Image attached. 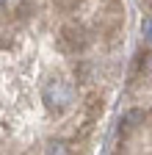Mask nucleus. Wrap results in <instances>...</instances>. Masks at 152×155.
Masks as SVG:
<instances>
[{"mask_svg": "<svg viewBox=\"0 0 152 155\" xmlns=\"http://www.w3.org/2000/svg\"><path fill=\"white\" fill-rule=\"evenodd\" d=\"M42 100L53 114H64L69 111L75 103H78V89H75L72 81H64V78H53V81L44 83L42 89Z\"/></svg>", "mask_w": 152, "mask_h": 155, "instance_id": "obj_1", "label": "nucleus"}, {"mask_svg": "<svg viewBox=\"0 0 152 155\" xmlns=\"http://www.w3.org/2000/svg\"><path fill=\"white\" fill-rule=\"evenodd\" d=\"M89 42H91L89 31L83 25H78V22H66L61 28V33H58V47L64 53H80V50L89 47Z\"/></svg>", "mask_w": 152, "mask_h": 155, "instance_id": "obj_2", "label": "nucleus"}, {"mask_svg": "<svg viewBox=\"0 0 152 155\" xmlns=\"http://www.w3.org/2000/svg\"><path fill=\"white\" fill-rule=\"evenodd\" d=\"M138 122H144V111L141 108H133L130 114H125V119H122V136H127L133 127H138Z\"/></svg>", "mask_w": 152, "mask_h": 155, "instance_id": "obj_3", "label": "nucleus"}, {"mask_svg": "<svg viewBox=\"0 0 152 155\" xmlns=\"http://www.w3.org/2000/svg\"><path fill=\"white\" fill-rule=\"evenodd\" d=\"M136 64H138V69H141L144 75L152 78V53H149V50H147V53H138V61H136Z\"/></svg>", "mask_w": 152, "mask_h": 155, "instance_id": "obj_4", "label": "nucleus"}, {"mask_svg": "<svg viewBox=\"0 0 152 155\" xmlns=\"http://www.w3.org/2000/svg\"><path fill=\"white\" fill-rule=\"evenodd\" d=\"M47 155H72V152H69V147H64V144H50V147H47Z\"/></svg>", "mask_w": 152, "mask_h": 155, "instance_id": "obj_5", "label": "nucleus"}, {"mask_svg": "<svg viewBox=\"0 0 152 155\" xmlns=\"http://www.w3.org/2000/svg\"><path fill=\"white\" fill-rule=\"evenodd\" d=\"M144 33H149V36H152V19H147V22H144Z\"/></svg>", "mask_w": 152, "mask_h": 155, "instance_id": "obj_6", "label": "nucleus"}, {"mask_svg": "<svg viewBox=\"0 0 152 155\" xmlns=\"http://www.w3.org/2000/svg\"><path fill=\"white\" fill-rule=\"evenodd\" d=\"M3 6H6V0H0V14H3Z\"/></svg>", "mask_w": 152, "mask_h": 155, "instance_id": "obj_7", "label": "nucleus"}, {"mask_svg": "<svg viewBox=\"0 0 152 155\" xmlns=\"http://www.w3.org/2000/svg\"><path fill=\"white\" fill-rule=\"evenodd\" d=\"M149 122H152V111H149Z\"/></svg>", "mask_w": 152, "mask_h": 155, "instance_id": "obj_8", "label": "nucleus"}]
</instances>
